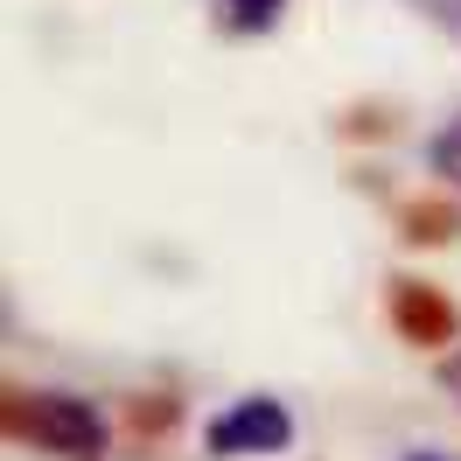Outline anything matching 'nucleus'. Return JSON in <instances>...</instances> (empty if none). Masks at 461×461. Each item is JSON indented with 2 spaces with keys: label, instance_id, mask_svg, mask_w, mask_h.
<instances>
[{
  "label": "nucleus",
  "instance_id": "nucleus-1",
  "mask_svg": "<svg viewBox=\"0 0 461 461\" xmlns=\"http://www.w3.org/2000/svg\"><path fill=\"white\" fill-rule=\"evenodd\" d=\"M14 427L57 447V455H98L105 447V420L91 412L85 399H63V392H42V399H22L14 405Z\"/></svg>",
  "mask_w": 461,
  "mask_h": 461
},
{
  "label": "nucleus",
  "instance_id": "nucleus-2",
  "mask_svg": "<svg viewBox=\"0 0 461 461\" xmlns=\"http://www.w3.org/2000/svg\"><path fill=\"white\" fill-rule=\"evenodd\" d=\"M294 440V420L280 399H238L210 420V455H280Z\"/></svg>",
  "mask_w": 461,
  "mask_h": 461
},
{
  "label": "nucleus",
  "instance_id": "nucleus-3",
  "mask_svg": "<svg viewBox=\"0 0 461 461\" xmlns=\"http://www.w3.org/2000/svg\"><path fill=\"white\" fill-rule=\"evenodd\" d=\"M392 321L405 329V343H420V349L455 343V308L433 287H420V280H399V287H392Z\"/></svg>",
  "mask_w": 461,
  "mask_h": 461
},
{
  "label": "nucleus",
  "instance_id": "nucleus-4",
  "mask_svg": "<svg viewBox=\"0 0 461 461\" xmlns=\"http://www.w3.org/2000/svg\"><path fill=\"white\" fill-rule=\"evenodd\" d=\"M427 161H433V175H447V182L461 189V119H455V126H447V133L427 147Z\"/></svg>",
  "mask_w": 461,
  "mask_h": 461
},
{
  "label": "nucleus",
  "instance_id": "nucleus-5",
  "mask_svg": "<svg viewBox=\"0 0 461 461\" xmlns=\"http://www.w3.org/2000/svg\"><path fill=\"white\" fill-rule=\"evenodd\" d=\"M224 7H230V22H238V29H273L287 0H224Z\"/></svg>",
  "mask_w": 461,
  "mask_h": 461
},
{
  "label": "nucleus",
  "instance_id": "nucleus-6",
  "mask_svg": "<svg viewBox=\"0 0 461 461\" xmlns=\"http://www.w3.org/2000/svg\"><path fill=\"white\" fill-rule=\"evenodd\" d=\"M412 7H420L440 35H455V42H461V0H412Z\"/></svg>",
  "mask_w": 461,
  "mask_h": 461
},
{
  "label": "nucleus",
  "instance_id": "nucleus-7",
  "mask_svg": "<svg viewBox=\"0 0 461 461\" xmlns=\"http://www.w3.org/2000/svg\"><path fill=\"white\" fill-rule=\"evenodd\" d=\"M412 238H455V217L447 210H412Z\"/></svg>",
  "mask_w": 461,
  "mask_h": 461
},
{
  "label": "nucleus",
  "instance_id": "nucleus-8",
  "mask_svg": "<svg viewBox=\"0 0 461 461\" xmlns=\"http://www.w3.org/2000/svg\"><path fill=\"white\" fill-rule=\"evenodd\" d=\"M447 384H455V392H461V364H447Z\"/></svg>",
  "mask_w": 461,
  "mask_h": 461
}]
</instances>
